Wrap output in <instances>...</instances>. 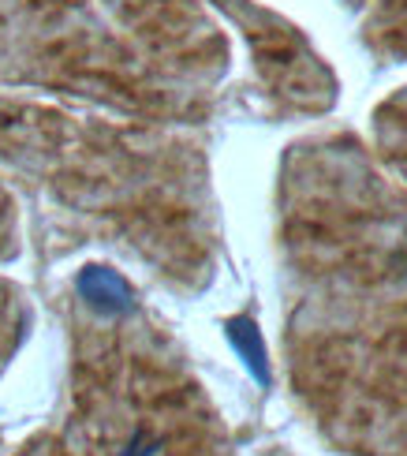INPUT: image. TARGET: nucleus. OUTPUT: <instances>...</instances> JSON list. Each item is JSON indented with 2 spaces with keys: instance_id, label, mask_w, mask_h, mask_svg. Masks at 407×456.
I'll return each instance as SVG.
<instances>
[{
  "instance_id": "2",
  "label": "nucleus",
  "mask_w": 407,
  "mask_h": 456,
  "mask_svg": "<svg viewBox=\"0 0 407 456\" xmlns=\"http://www.w3.org/2000/svg\"><path fill=\"white\" fill-rule=\"evenodd\" d=\"M228 340L236 345V352L247 359L250 374L258 378L262 386H269V367H265V348H262V337H258V326L250 318H232L228 322Z\"/></svg>"
},
{
  "instance_id": "1",
  "label": "nucleus",
  "mask_w": 407,
  "mask_h": 456,
  "mask_svg": "<svg viewBox=\"0 0 407 456\" xmlns=\"http://www.w3.org/2000/svg\"><path fill=\"white\" fill-rule=\"evenodd\" d=\"M79 292H83V299L90 303V307L102 311V314H120V311L131 307L127 281L116 270H105V265H90V270L79 273Z\"/></svg>"
},
{
  "instance_id": "3",
  "label": "nucleus",
  "mask_w": 407,
  "mask_h": 456,
  "mask_svg": "<svg viewBox=\"0 0 407 456\" xmlns=\"http://www.w3.org/2000/svg\"><path fill=\"white\" fill-rule=\"evenodd\" d=\"M124 456H158V442H146V438H134L127 449H124Z\"/></svg>"
}]
</instances>
